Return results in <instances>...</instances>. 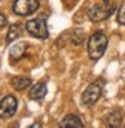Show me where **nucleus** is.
I'll list each match as a JSON object with an SVG mask.
<instances>
[{
  "mask_svg": "<svg viewBox=\"0 0 125 128\" xmlns=\"http://www.w3.org/2000/svg\"><path fill=\"white\" fill-rule=\"evenodd\" d=\"M5 25H6V17H5L2 12H0V28H3Z\"/></svg>",
  "mask_w": 125,
  "mask_h": 128,
  "instance_id": "2eb2a0df",
  "label": "nucleus"
},
{
  "mask_svg": "<svg viewBox=\"0 0 125 128\" xmlns=\"http://www.w3.org/2000/svg\"><path fill=\"white\" fill-rule=\"evenodd\" d=\"M46 96V84L45 82H39L30 90V99L32 100H42Z\"/></svg>",
  "mask_w": 125,
  "mask_h": 128,
  "instance_id": "9d476101",
  "label": "nucleus"
},
{
  "mask_svg": "<svg viewBox=\"0 0 125 128\" xmlns=\"http://www.w3.org/2000/svg\"><path fill=\"white\" fill-rule=\"evenodd\" d=\"M106 46H108V37L104 32L97 31L91 34V37L88 39V56H90V59L99 60L106 51Z\"/></svg>",
  "mask_w": 125,
  "mask_h": 128,
  "instance_id": "f257e3e1",
  "label": "nucleus"
},
{
  "mask_svg": "<svg viewBox=\"0 0 125 128\" xmlns=\"http://www.w3.org/2000/svg\"><path fill=\"white\" fill-rule=\"evenodd\" d=\"M108 3H104V5H93L88 11V17H90L91 22H102L105 19H108L110 14L114 11V6L106 8Z\"/></svg>",
  "mask_w": 125,
  "mask_h": 128,
  "instance_id": "423d86ee",
  "label": "nucleus"
},
{
  "mask_svg": "<svg viewBox=\"0 0 125 128\" xmlns=\"http://www.w3.org/2000/svg\"><path fill=\"white\" fill-rule=\"evenodd\" d=\"M124 120V113L120 110H113V111L106 116V125L110 128H116V126H120Z\"/></svg>",
  "mask_w": 125,
  "mask_h": 128,
  "instance_id": "f8f14e48",
  "label": "nucleus"
},
{
  "mask_svg": "<svg viewBox=\"0 0 125 128\" xmlns=\"http://www.w3.org/2000/svg\"><path fill=\"white\" fill-rule=\"evenodd\" d=\"M25 51H26V43H25V42L16 43L14 46H11V50H10V59H11L12 62L20 60V59L25 56Z\"/></svg>",
  "mask_w": 125,
  "mask_h": 128,
  "instance_id": "9b49d317",
  "label": "nucleus"
},
{
  "mask_svg": "<svg viewBox=\"0 0 125 128\" xmlns=\"http://www.w3.org/2000/svg\"><path fill=\"white\" fill-rule=\"evenodd\" d=\"M118 22L120 25H125V0L120 3L119 6V11H118Z\"/></svg>",
  "mask_w": 125,
  "mask_h": 128,
  "instance_id": "4468645a",
  "label": "nucleus"
},
{
  "mask_svg": "<svg viewBox=\"0 0 125 128\" xmlns=\"http://www.w3.org/2000/svg\"><path fill=\"white\" fill-rule=\"evenodd\" d=\"M102 86H104L102 80L93 82V84L88 85V88L84 91V94H82V105L93 106L97 100H99V97L102 96Z\"/></svg>",
  "mask_w": 125,
  "mask_h": 128,
  "instance_id": "7ed1b4c3",
  "label": "nucleus"
},
{
  "mask_svg": "<svg viewBox=\"0 0 125 128\" xmlns=\"http://www.w3.org/2000/svg\"><path fill=\"white\" fill-rule=\"evenodd\" d=\"M31 84H32V80L26 76H16V77L11 79V86L17 91H23L26 88H30Z\"/></svg>",
  "mask_w": 125,
  "mask_h": 128,
  "instance_id": "1a4fd4ad",
  "label": "nucleus"
},
{
  "mask_svg": "<svg viewBox=\"0 0 125 128\" xmlns=\"http://www.w3.org/2000/svg\"><path fill=\"white\" fill-rule=\"evenodd\" d=\"M42 0H16L12 3V12L17 16H30L39 10Z\"/></svg>",
  "mask_w": 125,
  "mask_h": 128,
  "instance_id": "20e7f679",
  "label": "nucleus"
},
{
  "mask_svg": "<svg viewBox=\"0 0 125 128\" xmlns=\"http://www.w3.org/2000/svg\"><path fill=\"white\" fill-rule=\"evenodd\" d=\"M22 32H23V30H22V26L19 23L11 25L10 30H8V34H6V43H12L16 39H20Z\"/></svg>",
  "mask_w": 125,
  "mask_h": 128,
  "instance_id": "ddd939ff",
  "label": "nucleus"
},
{
  "mask_svg": "<svg viewBox=\"0 0 125 128\" xmlns=\"http://www.w3.org/2000/svg\"><path fill=\"white\" fill-rule=\"evenodd\" d=\"M17 106H19V102H17V99L14 96H11V94L5 96L0 100V120L12 117L17 111Z\"/></svg>",
  "mask_w": 125,
  "mask_h": 128,
  "instance_id": "39448f33",
  "label": "nucleus"
},
{
  "mask_svg": "<svg viewBox=\"0 0 125 128\" xmlns=\"http://www.w3.org/2000/svg\"><path fill=\"white\" fill-rule=\"evenodd\" d=\"M25 30L36 39H40V40L48 39L50 32H48V26H46V16H40L37 19L28 20L25 23Z\"/></svg>",
  "mask_w": 125,
  "mask_h": 128,
  "instance_id": "f03ea898",
  "label": "nucleus"
},
{
  "mask_svg": "<svg viewBox=\"0 0 125 128\" xmlns=\"http://www.w3.org/2000/svg\"><path fill=\"white\" fill-rule=\"evenodd\" d=\"M65 36L68 39H65L64 36H60V37L57 39V42L56 43H59V42H62V40H66L68 43H71V45H80L84 42V37H85V32L82 31V30H79V28H74V30H71V31H66L65 32Z\"/></svg>",
  "mask_w": 125,
  "mask_h": 128,
  "instance_id": "0eeeda50",
  "label": "nucleus"
},
{
  "mask_svg": "<svg viewBox=\"0 0 125 128\" xmlns=\"http://www.w3.org/2000/svg\"><path fill=\"white\" fill-rule=\"evenodd\" d=\"M60 128H84V120L76 114H68L60 120L59 124Z\"/></svg>",
  "mask_w": 125,
  "mask_h": 128,
  "instance_id": "6e6552de",
  "label": "nucleus"
}]
</instances>
